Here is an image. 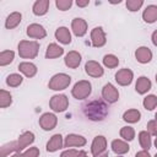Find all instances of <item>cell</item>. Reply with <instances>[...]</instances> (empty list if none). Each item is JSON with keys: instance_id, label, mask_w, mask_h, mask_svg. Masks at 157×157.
<instances>
[{"instance_id": "2e32d148", "label": "cell", "mask_w": 157, "mask_h": 157, "mask_svg": "<svg viewBox=\"0 0 157 157\" xmlns=\"http://www.w3.org/2000/svg\"><path fill=\"white\" fill-rule=\"evenodd\" d=\"M86 139L81 135L76 134H69L64 140V147H72V146H85Z\"/></svg>"}, {"instance_id": "ab89813d", "label": "cell", "mask_w": 157, "mask_h": 157, "mask_svg": "<svg viewBox=\"0 0 157 157\" xmlns=\"http://www.w3.org/2000/svg\"><path fill=\"white\" fill-rule=\"evenodd\" d=\"M77 155H78V152L76 151V150H66V151H64L61 155H60V157H77Z\"/></svg>"}, {"instance_id": "9c48e42d", "label": "cell", "mask_w": 157, "mask_h": 157, "mask_svg": "<svg viewBox=\"0 0 157 157\" xmlns=\"http://www.w3.org/2000/svg\"><path fill=\"white\" fill-rule=\"evenodd\" d=\"M134 78V74L130 69H120L118 70V72L115 74V81L120 85V86H129L131 83Z\"/></svg>"}, {"instance_id": "ffe728a7", "label": "cell", "mask_w": 157, "mask_h": 157, "mask_svg": "<svg viewBox=\"0 0 157 157\" xmlns=\"http://www.w3.org/2000/svg\"><path fill=\"white\" fill-rule=\"evenodd\" d=\"M49 0H37L34 4H33V7H32V11L36 16H43L48 12V9H49Z\"/></svg>"}, {"instance_id": "7dc6e473", "label": "cell", "mask_w": 157, "mask_h": 157, "mask_svg": "<svg viewBox=\"0 0 157 157\" xmlns=\"http://www.w3.org/2000/svg\"><path fill=\"white\" fill-rule=\"evenodd\" d=\"M155 146L157 147V135H156V140H155Z\"/></svg>"}, {"instance_id": "d6a6232c", "label": "cell", "mask_w": 157, "mask_h": 157, "mask_svg": "<svg viewBox=\"0 0 157 157\" xmlns=\"http://www.w3.org/2000/svg\"><path fill=\"white\" fill-rule=\"evenodd\" d=\"M145 109L147 110H152L157 107V97L155 94H148L147 97L144 98V102H142Z\"/></svg>"}, {"instance_id": "bcb514c9", "label": "cell", "mask_w": 157, "mask_h": 157, "mask_svg": "<svg viewBox=\"0 0 157 157\" xmlns=\"http://www.w3.org/2000/svg\"><path fill=\"white\" fill-rule=\"evenodd\" d=\"M11 157H20V152H17V153H15L13 156H11Z\"/></svg>"}, {"instance_id": "8992f818", "label": "cell", "mask_w": 157, "mask_h": 157, "mask_svg": "<svg viewBox=\"0 0 157 157\" xmlns=\"http://www.w3.org/2000/svg\"><path fill=\"white\" fill-rule=\"evenodd\" d=\"M91 42L94 48H101L105 44L107 38H105V33L102 27H94L91 31Z\"/></svg>"}, {"instance_id": "d4e9b609", "label": "cell", "mask_w": 157, "mask_h": 157, "mask_svg": "<svg viewBox=\"0 0 157 157\" xmlns=\"http://www.w3.org/2000/svg\"><path fill=\"white\" fill-rule=\"evenodd\" d=\"M21 18H22V15L20 12H12L10 13L7 17H6V21H5V27L7 29H12L15 27H17L21 22Z\"/></svg>"}, {"instance_id": "7bdbcfd3", "label": "cell", "mask_w": 157, "mask_h": 157, "mask_svg": "<svg viewBox=\"0 0 157 157\" xmlns=\"http://www.w3.org/2000/svg\"><path fill=\"white\" fill-rule=\"evenodd\" d=\"M151 39H152V43H153V45H156L157 47V29L152 33V37H151Z\"/></svg>"}, {"instance_id": "d6986e66", "label": "cell", "mask_w": 157, "mask_h": 157, "mask_svg": "<svg viewBox=\"0 0 157 157\" xmlns=\"http://www.w3.org/2000/svg\"><path fill=\"white\" fill-rule=\"evenodd\" d=\"M151 86H152V83H151L150 78H147L146 76H141V77H139L137 81H136L135 90H136L137 93H140V94H145L147 91L151 90Z\"/></svg>"}, {"instance_id": "f6af8a7d", "label": "cell", "mask_w": 157, "mask_h": 157, "mask_svg": "<svg viewBox=\"0 0 157 157\" xmlns=\"http://www.w3.org/2000/svg\"><path fill=\"white\" fill-rule=\"evenodd\" d=\"M94 157H108V153L107 152H103V153H101L98 156H94Z\"/></svg>"}, {"instance_id": "ac0fdd59", "label": "cell", "mask_w": 157, "mask_h": 157, "mask_svg": "<svg viewBox=\"0 0 157 157\" xmlns=\"http://www.w3.org/2000/svg\"><path fill=\"white\" fill-rule=\"evenodd\" d=\"M64 146V141H63V136L60 134H55L50 137V140L47 144V151L48 152H55L59 148H61Z\"/></svg>"}, {"instance_id": "603a6c76", "label": "cell", "mask_w": 157, "mask_h": 157, "mask_svg": "<svg viewBox=\"0 0 157 157\" xmlns=\"http://www.w3.org/2000/svg\"><path fill=\"white\" fill-rule=\"evenodd\" d=\"M18 70L27 77H33L37 74V66L32 63H28V61L20 63L18 64Z\"/></svg>"}, {"instance_id": "74e56055", "label": "cell", "mask_w": 157, "mask_h": 157, "mask_svg": "<svg viewBox=\"0 0 157 157\" xmlns=\"http://www.w3.org/2000/svg\"><path fill=\"white\" fill-rule=\"evenodd\" d=\"M39 156V150L37 147H29L27 151L20 153V157H38Z\"/></svg>"}, {"instance_id": "5bb4252c", "label": "cell", "mask_w": 157, "mask_h": 157, "mask_svg": "<svg viewBox=\"0 0 157 157\" xmlns=\"http://www.w3.org/2000/svg\"><path fill=\"white\" fill-rule=\"evenodd\" d=\"M34 141V134L31 131H26L23 134L20 135V137L17 139V152H21L22 150H25L27 146H29L32 142Z\"/></svg>"}, {"instance_id": "f907efd6", "label": "cell", "mask_w": 157, "mask_h": 157, "mask_svg": "<svg viewBox=\"0 0 157 157\" xmlns=\"http://www.w3.org/2000/svg\"><path fill=\"white\" fill-rule=\"evenodd\" d=\"M156 82H157V74H156Z\"/></svg>"}, {"instance_id": "44dd1931", "label": "cell", "mask_w": 157, "mask_h": 157, "mask_svg": "<svg viewBox=\"0 0 157 157\" xmlns=\"http://www.w3.org/2000/svg\"><path fill=\"white\" fill-rule=\"evenodd\" d=\"M55 38L61 44H70L71 43V33H70L69 28H66V27H59L55 31Z\"/></svg>"}, {"instance_id": "d590c367", "label": "cell", "mask_w": 157, "mask_h": 157, "mask_svg": "<svg viewBox=\"0 0 157 157\" xmlns=\"http://www.w3.org/2000/svg\"><path fill=\"white\" fill-rule=\"evenodd\" d=\"M125 5H126V7H128L129 11L134 12V11L140 10V7L144 5V1L142 0H128L125 2Z\"/></svg>"}, {"instance_id": "6da1fadb", "label": "cell", "mask_w": 157, "mask_h": 157, "mask_svg": "<svg viewBox=\"0 0 157 157\" xmlns=\"http://www.w3.org/2000/svg\"><path fill=\"white\" fill-rule=\"evenodd\" d=\"M82 110H83V114L90 120H93V121H101L108 114L107 104L99 99H93V101H90L88 103L83 104Z\"/></svg>"}, {"instance_id": "3957f363", "label": "cell", "mask_w": 157, "mask_h": 157, "mask_svg": "<svg viewBox=\"0 0 157 157\" xmlns=\"http://www.w3.org/2000/svg\"><path fill=\"white\" fill-rule=\"evenodd\" d=\"M71 82V77L66 74H56L54 75L49 83H48V87L50 90H54V91H61V90H65Z\"/></svg>"}, {"instance_id": "cb8c5ba5", "label": "cell", "mask_w": 157, "mask_h": 157, "mask_svg": "<svg viewBox=\"0 0 157 157\" xmlns=\"http://www.w3.org/2000/svg\"><path fill=\"white\" fill-rule=\"evenodd\" d=\"M112 150L117 155H124V153L129 152L130 147H129V145L125 141L117 139V140H113L112 141Z\"/></svg>"}, {"instance_id": "30bf717a", "label": "cell", "mask_w": 157, "mask_h": 157, "mask_svg": "<svg viewBox=\"0 0 157 157\" xmlns=\"http://www.w3.org/2000/svg\"><path fill=\"white\" fill-rule=\"evenodd\" d=\"M85 71L88 76H92V77H101L104 74V70L101 66V64H98L94 60H88L85 64Z\"/></svg>"}, {"instance_id": "ee69618b", "label": "cell", "mask_w": 157, "mask_h": 157, "mask_svg": "<svg viewBox=\"0 0 157 157\" xmlns=\"http://www.w3.org/2000/svg\"><path fill=\"white\" fill-rule=\"evenodd\" d=\"M77 157H87V153L85 151H80L78 155H77Z\"/></svg>"}, {"instance_id": "ba28073f", "label": "cell", "mask_w": 157, "mask_h": 157, "mask_svg": "<svg viewBox=\"0 0 157 157\" xmlns=\"http://www.w3.org/2000/svg\"><path fill=\"white\" fill-rule=\"evenodd\" d=\"M102 97L108 103H115L119 99V92L112 83H107L102 88Z\"/></svg>"}, {"instance_id": "1f68e13d", "label": "cell", "mask_w": 157, "mask_h": 157, "mask_svg": "<svg viewBox=\"0 0 157 157\" xmlns=\"http://www.w3.org/2000/svg\"><path fill=\"white\" fill-rule=\"evenodd\" d=\"M11 103H12V97H11L10 92H7L5 90H0V107L6 108Z\"/></svg>"}, {"instance_id": "e0dca14e", "label": "cell", "mask_w": 157, "mask_h": 157, "mask_svg": "<svg viewBox=\"0 0 157 157\" xmlns=\"http://www.w3.org/2000/svg\"><path fill=\"white\" fill-rule=\"evenodd\" d=\"M135 58L141 64H147L152 60V52L147 47H140L135 52Z\"/></svg>"}, {"instance_id": "52a82bcc", "label": "cell", "mask_w": 157, "mask_h": 157, "mask_svg": "<svg viewBox=\"0 0 157 157\" xmlns=\"http://www.w3.org/2000/svg\"><path fill=\"white\" fill-rule=\"evenodd\" d=\"M58 124V118L55 114L53 113H44L40 118H39V125L43 130L49 131L53 130Z\"/></svg>"}, {"instance_id": "5b68a950", "label": "cell", "mask_w": 157, "mask_h": 157, "mask_svg": "<svg viewBox=\"0 0 157 157\" xmlns=\"http://www.w3.org/2000/svg\"><path fill=\"white\" fill-rule=\"evenodd\" d=\"M49 105H50L52 110L60 113V112L66 110V108L69 107V99L65 94H55L50 98Z\"/></svg>"}, {"instance_id": "60d3db41", "label": "cell", "mask_w": 157, "mask_h": 157, "mask_svg": "<svg viewBox=\"0 0 157 157\" xmlns=\"http://www.w3.org/2000/svg\"><path fill=\"white\" fill-rule=\"evenodd\" d=\"M135 157H151V156H150V153H148L147 151L142 150V151H139V152L135 155Z\"/></svg>"}, {"instance_id": "8d00e7d4", "label": "cell", "mask_w": 157, "mask_h": 157, "mask_svg": "<svg viewBox=\"0 0 157 157\" xmlns=\"http://www.w3.org/2000/svg\"><path fill=\"white\" fill-rule=\"evenodd\" d=\"M55 5H56V7L60 11H66V10H69L71 7L72 0H56L55 1Z\"/></svg>"}, {"instance_id": "f546056e", "label": "cell", "mask_w": 157, "mask_h": 157, "mask_svg": "<svg viewBox=\"0 0 157 157\" xmlns=\"http://www.w3.org/2000/svg\"><path fill=\"white\" fill-rule=\"evenodd\" d=\"M15 58V53L12 50H4L0 53V65L1 66H5V65H9L10 63H12Z\"/></svg>"}, {"instance_id": "7c38bea8", "label": "cell", "mask_w": 157, "mask_h": 157, "mask_svg": "<svg viewBox=\"0 0 157 157\" xmlns=\"http://www.w3.org/2000/svg\"><path fill=\"white\" fill-rule=\"evenodd\" d=\"M71 29L76 37H83L87 32V22L83 18L76 17L71 22Z\"/></svg>"}, {"instance_id": "b9f144b4", "label": "cell", "mask_w": 157, "mask_h": 157, "mask_svg": "<svg viewBox=\"0 0 157 157\" xmlns=\"http://www.w3.org/2000/svg\"><path fill=\"white\" fill-rule=\"evenodd\" d=\"M88 0H77L76 1V5L77 6H80V7H85V6H87L88 5Z\"/></svg>"}, {"instance_id": "7a4b0ae2", "label": "cell", "mask_w": 157, "mask_h": 157, "mask_svg": "<svg viewBox=\"0 0 157 157\" xmlns=\"http://www.w3.org/2000/svg\"><path fill=\"white\" fill-rule=\"evenodd\" d=\"M38 52L39 44L36 40H21L18 43V55L23 59H34Z\"/></svg>"}, {"instance_id": "277c9868", "label": "cell", "mask_w": 157, "mask_h": 157, "mask_svg": "<svg viewBox=\"0 0 157 157\" xmlns=\"http://www.w3.org/2000/svg\"><path fill=\"white\" fill-rule=\"evenodd\" d=\"M91 91H92L91 83L86 80H81L75 83L74 88L71 90V93L76 99H85L91 94Z\"/></svg>"}, {"instance_id": "c3c4849f", "label": "cell", "mask_w": 157, "mask_h": 157, "mask_svg": "<svg viewBox=\"0 0 157 157\" xmlns=\"http://www.w3.org/2000/svg\"><path fill=\"white\" fill-rule=\"evenodd\" d=\"M117 157H123V156L121 155H117Z\"/></svg>"}, {"instance_id": "8fae6325", "label": "cell", "mask_w": 157, "mask_h": 157, "mask_svg": "<svg viewBox=\"0 0 157 157\" xmlns=\"http://www.w3.org/2000/svg\"><path fill=\"white\" fill-rule=\"evenodd\" d=\"M107 148V140L104 136L98 135L93 139L92 145H91V152L93 156H98L101 153H103Z\"/></svg>"}, {"instance_id": "f35d334b", "label": "cell", "mask_w": 157, "mask_h": 157, "mask_svg": "<svg viewBox=\"0 0 157 157\" xmlns=\"http://www.w3.org/2000/svg\"><path fill=\"white\" fill-rule=\"evenodd\" d=\"M147 132L150 134V135H157V120L155 119V120H150L148 123H147Z\"/></svg>"}, {"instance_id": "681fc988", "label": "cell", "mask_w": 157, "mask_h": 157, "mask_svg": "<svg viewBox=\"0 0 157 157\" xmlns=\"http://www.w3.org/2000/svg\"><path fill=\"white\" fill-rule=\"evenodd\" d=\"M155 118H156V120H157V113H156V114H155Z\"/></svg>"}, {"instance_id": "816d5d0a", "label": "cell", "mask_w": 157, "mask_h": 157, "mask_svg": "<svg viewBox=\"0 0 157 157\" xmlns=\"http://www.w3.org/2000/svg\"><path fill=\"white\" fill-rule=\"evenodd\" d=\"M155 157H157V153H156V156H155Z\"/></svg>"}, {"instance_id": "4fadbf2b", "label": "cell", "mask_w": 157, "mask_h": 157, "mask_svg": "<svg viewBox=\"0 0 157 157\" xmlns=\"http://www.w3.org/2000/svg\"><path fill=\"white\" fill-rule=\"evenodd\" d=\"M27 36L29 38H34V39H42L47 36V32L44 29V27L42 25L38 23H32L27 27Z\"/></svg>"}, {"instance_id": "7402d4cb", "label": "cell", "mask_w": 157, "mask_h": 157, "mask_svg": "<svg viewBox=\"0 0 157 157\" xmlns=\"http://www.w3.org/2000/svg\"><path fill=\"white\" fill-rule=\"evenodd\" d=\"M142 18L147 23H153L157 20V6L156 5H148L142 12Z\"/></svg>"}, {"instance_id": "f1b7e54d", "label": "cell", "mask_w": 157, "mask_h": 157, "mask_svg": "<svg viewBox=\"0 0 157 157\" xmlns=\"http://www.w3.org/2000/svg\"><path fill=\"white\" fill-rule=\"evenodd\" d=\"M17 151V141H11L9 144H5L0 148V157H6L7 155Z\"/></svg>"}, {"instance_id": "4dcf8cb0", "label": "cell", "mask_w": 157, "mask_h": 157, "mask_svg": "<svg viewBox=\"0 0 157 157\" xmlns=\"http://www.w3.org/2000/svg\"><path fill=\"white\" fill-rule=\"evenodd\" d=\"M103 64H104V66H107L109 69H114V67L118 66L119 59L115 55H113V54H107L103 58Z\"/></svg>"}, {"instance_id": "484cf974", "label": "cell", "mask_w": 157, "mask_h": 157, "mask_svg": "<svg viewBox=\"0 0 157 157\" xmlns=\"http://www.w3.org/2000/svg\"><path fill=\"white\" fill-rule=\"evenodd\" d=\"M63 53H64V49L61 47H59L56 43H50L47 48L45 58L47 59H55V58L63 55Z\"/></svg>"}, {"instance_id": "83f0119b", "label": "cell", "mask_w": 157, "mask_h": 157, "mask_svg": "<svg viewBox=\"0 0 157 157\" xmlns=\"http://www.w3.org/2000/svg\"><path fill=\"white\" fill-rule=\"evenodd\" d=\"M139 141H140V145L141 147L145 150V151H148L151 148V135L147 132V131H140L139 132Z\"/></svg>"}, {"instance_id": "e575fe53", "label": "cell", "mask_w": 157, "mask_h": 157, "mask_svg": "<svg viewBox=\"0 0 157 157\" xmlns=\"http://www.w3.org/2000/svg\"><path fill=\"white\" fill-rule=\"evenodd\" d=\"M120 136L126 141H131L135 137V130L131 126H124L120 129Z\"/></svg>"}, {"instance_id": "9a60e30c", "label": "cell", "mask_w": 157, "mask_h": 157, "mask_svg": "<svg viewBox=\"0 0 157 157\" xmlns=\"http://www.w3.org/2000/svg\"><path fill=\"white\" fill-rule=\"evenodd\" d=\"M65 65L70 69H76L78 67L80 63H81V54L78 52H75V50H71L66 55H65Z\"/></svg>"}, {"instance_id": "836d02e7", "label": "cell", "mask_w": 157, "mask_h": 157, "mask_svg": "<svg viewBox=\"0 0 157 157\" xmlns=\"http://www.w3.org/2000/svg\"><path fill=\"white\" fill-rule=\"evenodd\" d=\"M22 80L23 78H22L21 75H18V74H11V75H9L6 77V83L10 87H17V86H20L22 83Z\"/></svg>"}, {"instance_id": "4316f807", "label": "cell", "mask_w": 157, "mask_h": 157, "mask_svg": "<svg viewBox=\"0 0 157 157\" xmlns=\"http://www.w3.org/2000/svg\"><path fill=\"white\" fill-rule=\"evenodd\" d=\"M141 118V113L137 110V109H129L126 112H124L123 114V119L126 121V123H137Z\"/></svg>"}]
</instances>
